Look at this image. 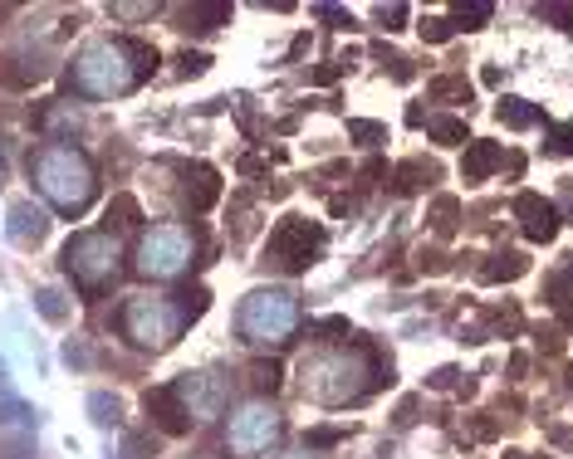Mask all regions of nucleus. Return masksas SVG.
<instances>
[{
    "instance_id": "obj_13",
    "label": "nucleus",
    "mask_w": 573,
    "mask_h": 459,
    "mask_svg": "<svg viewBox=\"0 0 573 459\" xmlns=\"http://www.w3.org/2000/svg\"><path fill=\"white\" fill-rule=\"evenodd\" d=\"M142 406H148V416L162 425V435H187L191 430V410L182 406V396L172 386H158L142 396Z\"/></svg>"
},
{
    "instance_id": "obj_20",
    "label": "nucleus",
    "mask_w": 573,
    "mask_h": 459,
    "mask_svg": "<svg viewBox=\"0 0 573 459\" xmlns=\"http://www.w3.org/2000/svg\"><path fill=\"white\" fill-rule=\"evenodd\" d=\"M432 181H436L432 162H402V166H397V191H402V195L422 191V186H432Z\"/></svg>"
},
{
    "instance_id": "obj_2",
    "label": "nucleus",
    "mask_w": 573,
    "mask_h": 459,
    "mask_svg": "<svg viewBox=\"0 0 573 459\" xmlns=\"http://www.w3.org/2000/svg\"><path fill=\"white\" fill-rule=\"evenodd\" d=\"M158 68V49L142 39H94L70 64V88L84 98H123Z\"/></svg>"
},
{
    "instance_id": "obj_12",
    "label": "nucleus",
    "mask_w": 573,
    "mask_h": 459,
    "mask_svg": "<svg viewBox=\"0 0 573 459\" xmlns=\"http://www.w3.org/2000/svg\"><path fill=\"white\" fill-rule=\"evenodd\" d=\"M5 234H11L21 250H35V244L50 234V215H45L35 201H15L11 215H5Z\"/></svg>"
},
{
    "instance_id": "obj_25",
    "label": "nucleus",
    "mask_w": 573,
    "mask_h": 459,
    "mask_svg": "<svg viewBox=\"0 0 573 459\" xmlns=\"http://www.w3.org/2000/svg\"><path fill=\"white\" fill-rule=\"evenodd\" d=\"M456 215H461V201H456V195H436V205H432L436 234H451L456 230Z\"/></svg>"
},
{
    "instance_id": "obj_9",
    "label": "nucleus",
    "mask_w": 573,
    "mask_h": 459,
    "mask_svg": "<svg viewBox=\"0 0 573 459\" xmlns=\"http://www.w3.org/2000/svg\"><path fill=\"white\" fill-rule=\"evenodd\" d=\"M279 435H285V420H279V410L270 406V400H250V406H240L236 416L226 420L231 459H260Z\"/></svg>"
},
{
    "instance_id": "obj_3",
    "label": "nucleus",
    "mask_w": 573,
    "mask_h": 459,
    "mask_svg": "<svg viewBox=\"0 0 573 459\" xmlns=\"http://www.w3.org/2000/svg\"><path fill=\"white\" fill-rule=\"evenodd\" d=\"M211 293L191 289V293H167V298H128L119 313V328L133 347L142 352H167L177 347V337L187 332V322H197L207 313Z\"/></svg>"
},
{
    "instance_id": "obj_21",
    "label": "nucleus",
    "mask_w": 573,
    "mask_h": 459,
    "mask_svg": "<svg viewBox=\"0 0 573 459\" xmlns=\"http://www.w3.org/2000/svg\"><path fill=\"white\" fill-rule=\"evenodd\" d=\"M89 420H94V425H103V430L119 425V420H123V400L113 396V391H94V396H89Z\"/></svg>"
},
{
    "instance_id": "obj_26",
    "label": "nucleus",
    "mask_w": 573,
    "mask_h": 459,
    "mask_svg": "<svg viewBox=\"0 0 573 459\" xmlns=\"http://www.w3.org/2000/svg\"><path fill=\"white\" fill-rule=\"evenodd\" d=\"M456 29H461V25H456V20H446V15H426L422 20V39H432V44H446Z\"/></svg>"
},
{
    "instance_id": "obj_31",
    "label": "nucleus",
    "mask_w": 573,
    "mask_h": 459,
    "mask_svg": "<svg viewBox=\"0 0 573 459\" xmlns=\"http://www.w3.org/2000/svg\"><path fill=\"white\" fill-rule=\"evenodd\" d=\"M177 64H182V78H197V74H207V68H211V59L207 54H191V49H187Z\"/></svg>"
},
{
    "instance_id": "obj_43",
    "label": "nucleus",
    "mask_w": 573,
    "mask_h": 459,
    "mask_svg": "<svg viewBox=\"0 0 573 459\" xmlns=\"http://www.w3.org/2000/svg\"><path fill=\"white\" fill-rule=\"evenodd\" d=\"M0 176H5V166H0Z\"/></svg>"
},
{
    "instance_id": "obj_15",
    "label": "nucleus",
    "mask_w": 573,
    "mask_h": 459,
    "mask_svg": "<svg viewBox=\"0 0 573 459\" xmlns=\"http://www.w3.org/2000/svg\"><path fill=\"white\" fill-rule=\"evenodd\" d=\"M495 166H505V146L500 142H471L465 146V162H461L465 181H485Z\"/></svg>"
},
{
    "instance_id": "obj_38",
    "label": "nucleus",
    "mask_w": 573,
    "mask_h": 459,
    "mask_svg": "<svg viewBox=\"0 0 573 459\" xmlns=\"http://www.w3.org/2000/svg\"><path fill=\"white\" fill-rule=\"evenodd\" d=\"M377 15L387 20V29H402V25H397V20H402V5H383V10H377Z\"/></svg>"
},
{
    "instance_id": "obj_10",
    "label": "nucleus",
    "mask_w": 573,
    "mask_h": 459,
    "mask_svg": "<svg viewBox=\"0 0 573 459\" xmlns=\"http://www.w3.org/2000/svg\"><path fill=\"white\" fill-rule=\"evenodd\" d=\"M172 391L182 396V406H187L191 416H216L221 400H226V381L211 377V371H187Z\"/></svg>"
},
{
    "instance_id": "obj_30",
    "label": "nucleus",
    "mask_w": 573,
    "mask_h": 459,
    "mask_svg": "<svg viewBox=\"0 0 573 459\" xmlns=\"http://www.w3.org/2000/svg\"><path fill=\"white\" fill-rule=\"evenodd\" d=\"M250 386H256V391H275L279 386V367H275V361H256V367H250Z\"/></svg>"
},
{
    "instance_id": "obj_42",
    "label": "nucleus",
    "mask_w": 573,
    "mask_h": 459,
    "mask_svg": "<svg viewBox=\"0 0 573 459\" xmlns=\"http://www.w3.org/2000/svg\"><path fill=\"white\" fill-rule=\"evenodd\" d=\"M0 377H5V361H0Z\"/></svg>"
},
{
    "instance_id": "obj_6",
    "label": "nucleus",
    "mask_w": 573,
    "mask_h": 459,
    "mask_svg": "<svg viewBox=\"0 0 573 459\" xmlns=\"http://www.w3.org/2000/svg\"><path fill=\"white\" fill-rule=\"evenodd\" d=\"M64 273L84 298H103L119 279V240L109 230H79L64 244Z\"/></svg>"
},
{
    "instance_id": "obj_22",
    "label": "nucleus",
    "mask_w": 573,
    "mask_h": 459,
    "mask_svg": "<svg viewBox=\"0 0 573 459\" xmlns=\"http://www.w3.org/2000/svg\"><path fill=\"white\" fill-rule=\"evenodd\" d=\"M524 269H530V264H524V254H495V264H485V269H481V279H485V283L520 279Z\"/></svg>"
},
{
    "instance_id": "obj_32",
    "label": "nucleus",
    "mask_w": 573,
    "mask_h": 459,
    "mask_svg": "<svg viewBox=\"0 0 573 459\" xmlns=\"http://www.w3.org/2000/svg\"><path fill=\"white\" fill-rule=\"evenodd\" d=\"M113 10V20H148V15H158V5H109Z\"/></svg>"
},
{
    "instance_id": "obj_41",
    "label": "nucleus",
    "mask_w": 573,
    "mask_h": 459,
    "mask_svg": "<svg viewBox=\"0 0 573 459\" xmlns=\"http://www.w3.org/2000/svg\"><path fill=\"white\" fill-rule=\"evenodd\" d=\"M279 459H324V455H319V449H309V445H304V449H289V455H279Z\"/></svg>"
},
{
    "instance_id": "obj_14",
    "label": "nucleus",
    "mask_w": 573,
    "mask_h": 459,
    "mask_svg": "<svg viewBox=\"0 0 573 459\" xmlns=\"http://www.w3.org/2000/svg\"><path fill=\"white\" fill-rule=\"evenodd\" d=\"M187 205H191V215H207L211 205H216V195H221V176L211 171V166H191L187 171Z\"/></svg>"
},
{
    "instance_id": "obj_37",
    "label": "nucleus",
    "mask_w": 573,
    "mask_h": 459,
    "mask_svg": "<svg viewBox=\"0 0 573 459\" xmlns=\"http://www.w3.org/2000/svg\"><path fill=\"white\" fill-rule=\"evenodd\" d=\"M5 459H30V439H11V445H5Z\"/></svg>"
},
{
    "instance_id": "obj_36",
    "label": "nucleus",
    "mask_w": 573,
    "mask_h": 459,
    "mask_svg": "<svg viewBox=\"0 0 573 459\" xmlns=\"http://www.w3.org/2000/svg\"><path fill=\"white\" fill-rule=\"evenodd\" d=\"M539 15H549V20H563V29H573V10H563V5H539Z\"/></svg>"
},
{
    "instance_id": "obj_5",
    "label": "nucleus",
    "mask_w": 573,
    "mask_h": 459,
    "mask_svg": "<svg viewBox=\"0 0 573 459\" xmlns=\"http://www.w3.org/2000/svg\"><path fill=\"white\" fill-rule=\"evenodd\" d=\"M236 328H240V342H250V347H285L299 328V298L289 289L246 293V303L236 313Z\"/></svg>"
},
{
    "instance_id": "obj_11",
    "label": "nucleus",
    "mask_w": 573,
    "mask_h": 459,
    "mask_svg": "<svg viewBox=\"0 0 573 459\" xmlns=\"http://www.w3.org/2000/svg\"><path fill=\"white\" fill-rule=\"evenodd\" d=\"M514 215H520L524 234H530L534 244H549L553 234H559V211H553V205L544 201V195H534V191L514 195Z\"/></svg>"
},
{
    "instance_id": "obj_19",
    "label": "nucleus",
    "mask_w": 573,
    "mask_h": 459,
    "mask_svg": "<svg viewBox=\"0 0 573 459\" xmlns=\"http://www.w3.org/2000/svg\"><path fill=\"white\" fill-rule=\"evenodd\" d=\"M495 113H500L505 127H534V123H544V113H539V107H530L524 98H500V107H495Z\"/></svg>"
},
{
    "instance_id": "obj_27",
    "label": "nucleus",
    "mask_w": 573,
    "mask_h": 459,
    "mask_svg": "<svg viewBox=\"0 0 573 459\" xmlns=\"http://www.w3.org/2000/svg\"><path fill=\"white\" fill-rule=\"evenodd\" d=\"M348 132H353L363 146H377L387 137V127L383 123H368V117H353V123H348Z\"/></svg>"
},
{
    "instance_id": "obj_24",
    "label": "nucleus",
    "mask_w": 573,
    "mask_h": 459,
    "mask_svg": "<svg viewBox=\"0 0 573 459\" xmlns=\"http://www.w3.org/2000/svg\"><path fill=\"white\" fill-rule=\"evenodd\" d=\"M35 308H40V318H50V322L70 318V303H64L60 289H40V293H35Z\"/></svg>"
},
{
    "instance_id": "obj_33",
    "label": "nucleus",
    "mask_w": 573,
    "mask_h": 459,
    "mask_svg": "<svg viewBox=\"0 0 573 459\" xmlns=\"http://www.w3.org/2000/svg\"><path fill=\"white\" fill-rule=\"evenodd\" d=\"M348 430L344 425H324V430H309V449L314 445H334V439H344Z\"/></svg>"
},
{
    "instance_id": "obj_28",
    "label": "nucleus",
    "mask_w": 573,
    "mask_h": 459,
    "mask_svg": "<svg viewBox=\"0 0 573 459\" xmlns=\"http://www.w3.org/2000/svg\"><path fill=\"white\" fill-rule=\"evenodd\" d=\"M138 201H133V195H113V205H109V225H133L138 220Z\"/></svg>"
},
{
    "instance_id": "obj_23",
    "label": "nucleus",
    "mask_w": 573,
    "mask_h": 459,
    "mask_svg": "<svg viewBox=\"0 0 573 459\" xmlns=\"http://www.w3.org/2000/svg\"><path fill=\"white\" fill-rule=\"evenodd\" d=\"M0 420H11V425L35 430V425H40V410H30L25 400H15V396H0Z\"/></svg>"
},
{
    "instance_id": "obj_35",
    "label": "nucleus",
    "mask_w": 573,
    "mask_h": 459,
    "mask_svg": "<svg viewBox=\"0 0 573 459\" xmlns=\"http://www.w3.org/2000/svg\"><path fill=\"white\" fill-rule=\"evenodd\" d=\"M64 361H70V367H89V347L70 342V347H64Z\"/></svg>"
},
{
    "instance_id": "obj_17",
    "label": "nucleus",
    "mask_w": 573,
    "mask_h": 459,
    "mask_svg": "<svg viewBox=\"0 0 573 459\" xmlns=\"http://www.w3.org/2000/svg\"><path fill=\"white\" fill-rule=\"evenodd\" d=\"M426 137L441 146H461V142L471 146V132H465L461 117H426Z\"/></svg>"
},
{
    "instance_id": "obj_34",
    "label": "nucleus",
    "mask_w": 573,
    "mask_h": 459,
    "mask_svg": "<svg viewBox=\"0 0 573 459\" xmlns=\"http://www.w3.org/2000/svg\"><path fill=\"white\" fill-rule=\"evenodd\" d=\"M128 455H133V459H152V455H158V439L133 435V439H128Z\"/></svg>"
},
{
    "instance_id": "obj_18",
    "label": "nucleus",
    "mask_w": 573,
    "mask_h": 459,
    "mask_svg": "<svg viewBox=\"0 0 573 459\" xmlns=\"http://www.w3.org/2000/svg\"><path fill=\"white\" fill-rule=\"evenodd\" d=\"M426 93H432L436 103H471V78H465V74L432 78V88H426Z\"/></svg>"
},
{
    "instance_id": "obj_8",
    "label": "nucleus",
    "mask_w": 573,
    "mask_h": 459,
    "mask_svg": "<svg viewBox=\"0 0 573 459\" xmlns=\"http://www.w3.org/2000/svg\"><path fill=\"white\" fill-rule=\"evenodd\" d=\"M324 240H328L324 225L304 220V215H285L265 240V264H275V269H285V273H304L309 264H319Z\"/></svg>"
},
{
    "instance_id": "obj_40",
    "label": "nucleus",
    "mask_w": 573,
    "mask_h": 459,
    "mask_svg": "<svg viewBox=\"0 0 573 459\" xmlns=\"http://www.w3.org/2000/svg\"><path fill=\"white\" fill-rule=\"evenodd\" d=\"M432 386H456V367H441V371H436Z\"/></svg>"
},
{
    "instance_id": "obj_4",
    "label": "nucleus",
    "mask_w": 573,
    "mask_h": 459,
    "mask_svg": "<svg viewBox=\"0 0 573 459\" xmlns=\"http://www.w3.org/2000/svg\"><path fill=\"white\" fill-rule=\"evenodd\" d=\"M30 176L35 186L45 191V201L54 205L60 215H84L99 195V176H94V162L84 152L64 142H50L30 156Z\"/></svg>"
},
{
    "instance_id": "obj_39",
    "label": "nucleus",
    "mask_w": 573,
    "mask_h": 459,
    "mask_svg": "<svg viewBox=\"0 0 573 459\" xmlns=\"http://www.w3.org/2000/svg\"><path fill=\"white\" fill-rule=\"evenodd\" d=\"M553 137H559V142H553V146H559V152H569V156H573V127H559V132H553Z\"/></svg>"
},
{
    "instance_id": "obj_7",
    "label": "nucleus",
    "mask_w": 573,
    "mask_h": 459,
    "mask_svg": "<svg viewBox=\"0 0 573 459\" xmlns=\"http://www.w3.org/2000/svg\"><path fill=\"white\" fill-rule=\"evenodd\" d=\"M191 254H197V234L187 225H152L133 244V273H142V279H177V273L191 269Z\"/></svg>"
},
{
    "instance_id": "obj_1",
    "label": "nucleus",
    "mask_w": 573,
    "mask_h": 459,
    "mask_svg": "<svg viewBox=\"0 0 573 459\" xmlns=\"http://www.w3.org/2000/svg\"><path fill=\"white\" fill-rule=\"evenodd\" d=\"M299 381H304V396L319 406H353V400L373 396L383 381H393V367L368 342H348V347L309 352L299 361Z\"/></svg>"
},
{
    "instance_id": "obj_16",
    "label": "nucleus",
    "mask_w": 573,
    "mask_h": 459,
    "mask_svg": "<svg viewBox=\"0 0 573 459\" xmlns=\"http://www.w3.org/2000/svg\"><path fill=\"white\" fill-rule=\"evenodd\" d=\"M177 20H182L177 29H187V35L197 29V35H201V29H216L221 20H231V5H221V0H216V5H187Z\"/></svg>"
},
{
    "instance_id": "obj_29",
    "label": "nucleus",
    "mask_w": 573,
    "mask_h": 459,
    "mask_svg": "<svg viewBox=\"0 0 573 459\" xmlns=\"http://www.w3.org/2000/svg\"><path fill=\"white\" fill-rule=\"evenodd\" d=\"M490 15H495V5H485V0H481V5H456V20H461V29H481Z\"/></svg>"
}]
</instances>
